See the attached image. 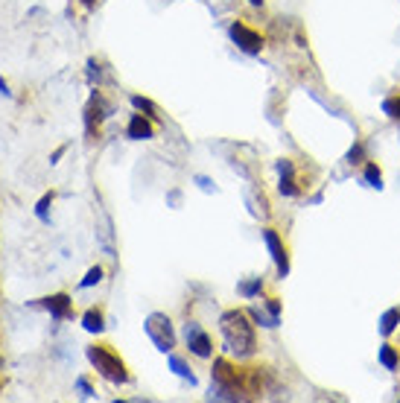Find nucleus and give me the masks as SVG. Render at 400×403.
I'll return each instance as SVG.
<instances>
[{"label":"nucleus","instance_id":"obj_1","mask_svg":"<svg viewBox=\"0 0 400 403\" xmlns=\"http://www.w3.org/2000/svg\"><path fill=\"white\" fill-rule=\"evenodd\" d=\"M220 330H222L225 348L231 353H237V357H252L255 353V328H252V321H248L245 313L228 310L220 318Z\"/></svg>","mask_w":400,"mask_h":403},{"label":"nucleus","instance_id":"obj_2","mask_svg":"<svg viewBox=\"0 0 400 403\" xmlns=\"http://www.w3.org/2000/svg\"><path fill=\"white\" fill-rule=\"evenodd\" d=\"M88 360L94 362V368L106 380H111V383H126L129 380L123 360L117 357V353H111L108 348H88Z\"/></svg>","mask_w":400,"mask_h":403},{"label":"nucleus","instance_id":"obj_3","mask_svg":"<svg viewBox=\"0 0 400 403\" xmlns=\"http://www.w3.org/2000/svg\"><path fill=\"white\" fill-rule=\"evenodd\" d=\"M146 333H149V339H152L161 351H173L176 345V333H173V325H170V318L155 313V316H149L146 318Z\"/></svg>","mask_w":400,"mask_h":403},{"label":"nucleus","instance_id":"obj_4","mask_svg":"<svg viewBox=\"0 0 400 403\" xmlns=\"http://www.w3.org/2000/svg\"><path fill=\"white\" fill-rule=\"evenodd\" d=\"M231 38L237 41V47H240V50L252 53V56L263 50V38L257 36L255 29H248L245 24H231Z\"/></svg>","mask_w":400,"mask_h":403},{"label":"nucleus","instance_id":"obj_5","mask_svg":"<svg viewBox=\"0 0 400 403\" xmlns=\"http://www.w3.org/2000/svg\"><path fill=\"white\" fill-rule=\"evenodd\" d=\"M263 240H266V246H269V251H272V261H275V266H278V275L283 278L290 272V263H287V249H283V243H280V237L275 234V231H263Z\"/></svg>","mask_w":400,"mask_h":403},{"label":"nucleus","instance_id":"obj_6","mask_svg":"<svg viewBox=\"0 0 400 403\" xmlns=\"http://www.w3.org/2000/svg\"><path fill=\"white\" fill-rule=\"evenodd\" d=\"M185 336H187V345H190V351L196 353V357H210V339H208V333L202 328L187 325Z\"/></svg>","mask_w":400,"mask_h":403},{"label":"nucleus","instance_id":"obj_7","mask_svg":"<svg viewBox=\"0 0 400 403\" xmlns=\"http://www.w3.org/2000/svg\"><path fill=\"white\" fill-rule=\"evenodd\" d=\"M278 170H280V182H278V190L283 193V196H295L298 193V187H295V170H292V164L290 161H278Z\"/></svg>","mask_w":400,"mask_h":403},{"label":"nucleus","instance_id":"obj_8","mask_svg":"<svg viewBox=\"0 0 400 403\" xmlns=\"http://www.w3.org/2000/svg\"><path fill=\"white\" fill-rule=\"evenodd\" d=\"M129 138H131V140H149V138H152V126L143 120V115L131 117V123H129Z\"/></svg>","mask_w":400,"mask_h":403},{"label":"nucleus","instance_id":"obj_9","mask_svg":"<svg viewBox=\"0 0 400 403\" xmlns=\"http://www.w3.org/2000/svg\"><path fill=\"white\" fill-rule=\"evenodd\" d=\"M397 321H400V310H386V313H383V318H380V333H383V336L394 333Z\"/></svg>","mask_w":400,"mask_h":403},{"label":"nucleus","instance_id":"obj_10","mask_svg":"<svg viewBox=\"0 0 400 403\" xmlns=\"http://www.w3.org/2000/svg\"><path fill=\"white\" fill-rule=\"evenodd\" d=\"M380 362L389 368V372H394V368L400 365V357H397V351L392 348V345H383L380 348Z\"/></svg>","mask_w":400,"mask_h":403},{"label":"nucleus","instance_id":"obj_11","mask_svg":"<svg viewBox=\"0 0 400 403\" xmlns=\"http://www.w3.org/2000/svg\"><path fill=\"white\" fill-rule=\"evenodd\" d=\"M82 321H85V330H91V333H99V330L106 328L103 325V313H97V310H88Z\"/></svg>","mask_w":400,"mask_h":403},{"label":"nucleus","instance_id":"obj_12","mask_svg":"<svg viewBox=\"0 0 400 403\" xmlns=\"http://www.w3.org/2000/svg\"><path fill=\"white\" fill-rule=\"evenodd\" d=\"M47 307L53 310L56 316H68V295H53V298H47Z\"/></svg>","mask_w":400,"mask_h":403},{"label":"nucleus","instance_id":"obj_13","mask_svg":"<svg viewBox=\"0 0 400 403\" xmlns=\"http://www.w3.org/2000/svg\"><path fill=\"white\" fill-rule=\"evenodd\" d=\"M383 111H386L392 120H400V94H397V96H389V100L383 103Z\"/></svg>","mask_w":400,"mask_h":403},{"label":"nucleus","instance_id":"obj_14","mask_svg":"<svg viewBox=\"0 0 400 403\" xmlns=\"http://www.w3.org/2000/svg\"><path fill=\"white\" fill-rule=\"evenodd\" d=\"M365 182H369L371 187H383V173L377 170V164H369V167H365Z\"/></svg>","mask_w":400,"mask_h":403},{"label":"nucleus","instance_id":"obj_15","mask_svg":"<svg viewBox=\"0 0 400 403\" xmlns=\"http://www.w3.org/2000/svg\"><path fill=\"white\" fill-rule=\"evenodd\" d=\"M99 281H103V269H99V266H94V269L88 272V278L82 281V286H94V284H99Z\"/></svg>","mask_w":400,"mask_h":403},{"label":"nucleus","instance_id":"obj_16","mask_svg":"<svg viewBox=\"0 0 400 403\" xmlns=\"http://www.w3.org/2000/svg\"><path fill=\"white\" fill-rule=\"evenodd\" d=\"M260 286H263V281L255 278L252 284H245V286H243V295H255V293H260Z\"/></svg>","mask_w":400,"mask_h":403},{"label":"nucleus","instance_id":"obj_17","mask_svg":"<svg viewBox=\"0 0 400 403\" xmlns=\"http://www.w3.org/2000/svg\"><path fill=\"white\" fill-rule=\"evenodd\" d=\"M173 368H176V372H178V374H181V377H187V380H190V383H193V374H190V372H187V368H185V362H181V360H173Z\"/></svg>","mask_w":400,"mask_h":403},{"label":"nucleus","instance_id":"obj_18","mask_svg":"<svg viewBox=\"0 0 400 403\" xmlns=\"http://www.w3.org/2000/svg\"><path fill=\"white\" fill-rule=\"evenodd\" d=\"M131 103H135L138 108H143V111H155V105L149 103V100H143V96H135V100H131Z\"/></svg>","mask_w":400,"mask_h":403},{"label":"nucleus","instance_id":"obj_19","mask_svg":"<svg viewBox=\"0 0 400 403\" xmlns=\"http://www.w3.org/2000/svg\"><path fill=\"white\" fill-rule=\"evenodd\" d=\"M359 158H362V147H354L351 152H348V161H351V164H357Z\"/></svg>","mask_w":400,"mask_h":403},{"label":"nucleus","instance_id":"obj_20","mask_svg":"<svg viewBox=\"0 0 400 403\" xmlns=\"http://www.w3.org/2000/svg\"><path fill=\"white\" fill-rule=\"evenodd\" d=\"M50 199H53V196H44V199H41V205H38V214H41V217H44V211H47V205H50Z\"/></svg>","mask_w":400,"mask_h":403},{"label":"nucleus","instance_id":"obj_21","mask_svg":"<svg viewBox=\"0 0 400 403\" xmlns=\"http://www.w3.org/2000/svg\"><path fill=\"white\" fill-rule=\"evenodd\" d=\"M248 3H255V6H260V3H263V0H248Z\"/></svg>","mask_w":400,"mask_h":403},{"label":"nucleus","instance_id":"obj_22","mask_svg":"<svg viewBox=\"0 0 400 403\" xmlns=\"http://www.w3.org/2000/svg\"><path fill=\"white\" fill-rule=\"evenodd\" d=\"M82 3H85V6H91V3H94V0H82Z\"/></svg>","mask_w":400,"mask_h":403}]
</instances>
